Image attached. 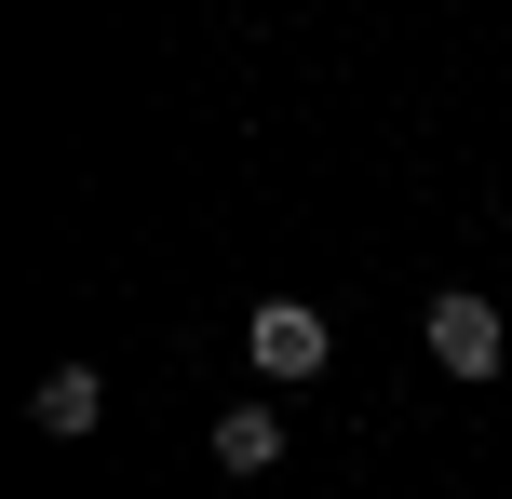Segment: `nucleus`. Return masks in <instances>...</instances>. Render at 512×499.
Wrapping results in <instances>:
<instances>
[{
	"label": "nucleus",
	"mask_w": 512,
	"mask_h": 499,
	"mask_svg": "<svg viewBox=\"0 0 512 499\" xmlns=\"http://www.w3.org/2000/svg\"><path fill=\"white\" fill-rule=\"evenodd\" d=\"M418 338H432L445 378H499V365H512V311H499V297H472V284H445L432 311H418Z\"/></svg>",
	"instance_id": "nucleus-1"
},
{
	"label": "nucleus",
	"mask_w": 512,
	"mask_h": 499,
	"mask_svg": "<svg viewBox=\"0 0 512 499\" xmlns=\"http://www.w3.org/2000/svg\"><path fill=\"white\" fill-rule=\"evenodd\" d=\"M324 351H337V324L310 311V297H256V311H243V365L270 378V392H283V378H324Z\"/></svg>",
	"instance_id": "nucleus-2"
},
{
	"label": "nucleus",
	"mask_w": 512,
	"mask_h": 499,
	"mask_svg": "<svg viewBox=\"0 0 512 499\" xmlns=\"http://www.w3.org/2000/svg\"><path fill=\"white\" fill-rule=\"evenodd\" d=\"M27 419H41V432H54V446H81V432H95V419H108V378H95V365H54V378H41V392H27Z\"/></svg>",
	"instance_id": "nucleus-3"
},
{
	"label": "nucleus",
	"mask_w": 512,
	"mask_h": 499,
	"mask_svg": "<svg viewBox=\"0 0 512 499\" xmlns=\"http://www.w3.org/2000/svg\"><path fill=\"white\" fill-rule=\"evenodd\" d=\"M283 459V405H230L216 419V473H270Z\"/></svg>",
	"instance_id": "nucleus-4"
}]
</instances>
